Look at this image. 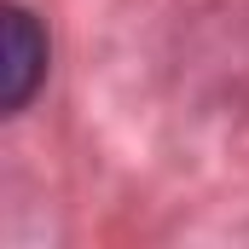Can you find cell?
<instances>
[{
    "label": "cell",
    "instance_id": "obj_1",
    "mask_svg": "<svg viewBox=\"0 0 249 249\" xmlns=\"http://www.w3.org/2000/svg\"><path fill=\"white\" fill-rule=\"evenodd\" d=\"M47 70H53V41H47L41 18L23 0H6L0 6V110L23 116L29 99L41 93Z\"/></svg>",
    "mask_w": 249,
    "mask_h": 249
}]
</instances>
